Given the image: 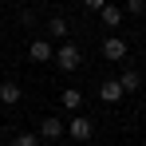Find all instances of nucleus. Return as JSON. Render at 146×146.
Here are the masks:
<instances>
[{
  "mask_svg": "<svg viewBox=\"0 0 146 146\" xmlns=\"http://www.w3.org/2000/svg\"><path fill=\"white\" fill-rule=\"evenodd\" d=\"M51 59H55V67H59V71H75V67L83 63V51H79V44H59Z\"/></svg>",
  "mask_w": 146,
  "mask_h": 146,
  "instance_id": "obj_1",
  "label": "nucleus"
},
{
  "mask_svg": "<svg viewBox=\"0 0 146 146\" xmlns=\"http://www.w3.org/2000/svg\"><path fill=\"white\" fill-rule=\"evenodd\" d=\"M103 59L122 63V59H126V40H122V36H107V40H103Z\"/></svg>",
  "mask_w": 146,
  "mask_h": 146,
  "instance_id": "obj_2",
  "label": "nucleus"
},
{
  "mask_svg": "<svg viewBox=\"0 0 146 146\" xmlns=\"http://www.w3.org/2000/svg\"><path fill=\"white\" fill-rule=\"evenodd\" d=\"M63 126H67L71 142H87V138H91V130H95V126H91V119H83V115H75V119L63 122Z\"/></svg>",
  "mask_w": 146,
  "mask_h": 146,
  "instance_id": "obj_3",
  "label": "nucleus"
},
{
  "mask_svg": "<svg viewBox=\"0 0 146 146\" xmlns=\"http://www.w3.org/2000/svg\"><path fill=\"white\" fill-rule=\"evenodd\" d=\"M51 55H55V44H48V40H32L28 44V59L32 63H48Z\"/></svg>",
  "mask_w": 146,
  "mask_h": 146,
  "instance_id": "obj_4",
  "label": "nucleus"
},
{
  "mask_svg": "<svg viewBox=\"0 0 146 146\" xmlns=\"http://www.w3.org/2000/svg\"><path fill=\"white\" fill-rule=\"evenodd\" d=\"M63 134H67V126H63V119H55V115H48V119L40 122V138H63Z\"/></svg>",
  "mask_w": 146,
  "mask_h": 146,
  "instance_id": "obj_5",
  "label": "nucleus"
},
{
  "mask_svg": "<svg viewBox=\"0 0 146 146\" xmlns=\"http://www.w3.org/2000/svg\"><path fill=\"white\" fill-rule=\"evenodd\" d=\"M122 95H126V91L119 87V79H103V83H99V99H103V103H119Z\"/></svg>",
  "mask_w": 146,
  "mask_h": 146,
  "instance_id": "obj_6",
  "label": "nucleus"
},
{
  "mask_svg": "<svg viewBox=\"0 0 146 146\" xmlns=\"http://www.w3.org/2000/svg\"><path fill=\"white\" fill-rule=\"evenodd\" d=\"M0 103H4V107H16V103H20V83L4 79V83H0Z\"/></svg>",
  "mask_w": 146,
  "mask_h": 146,
  "instance_id": "obj_7",
  "label": "nucleus"
},
{
  "mask_svg": "<svg viewBox=\"0 0 146 146\" xmlns=\"http://www.w3.org/2000/svg\"><path fill=\"white\" fill-rule=\"evenodd\" d=\"M99 16H103V24H107V28H119V24H122V8H115V4H103Z\"/></svg>",
  "mask_w": 146,
  "mask_h": 146,
  "instance_id": "obj_8",
  "label": "nucleus"
},
{
  "mask_svg": "<svg viewBox=\"0 0 146 146\" xmlns=\"http://www.w3.org/2000/svg\"><path fill=\"white\" fill-rule=\"evenodd\" d=\"M48 36L51 40H67V20H63V16H51L48 20Z\"/></svg>",
  "mask_w": 146,
  "mask_h": 146,
  "instance_id": "obj_9",
  "label": "nucleus"
},
{
  "mask_svg": "<svg viewBox=\"0 0 146 146\" xmlns=\"http://www.w3.org/2000/svg\"><path fill=\"white\" fill-rule=\"evenodd\" d=\"M119 87H122V91H138V87H142V75H138V71H122L119 75Z\"/></svg>",
  "mask_w": 146,
  "mask_h": 146,
  "instance_id": "obj_10",
  "label": "nucleus"
},
{
  "mask_svg": "<svg viewBox=\"0 0 146 146\" xmlns=\"http://www.w3.org/2000/svg\"><path fill=\"white\" fill-rule=\"evenodd\" d=\"M59 103H63V107H67V111H79V107H83V95H79V91H75V87H67V91H63V95H59Z\"/></svg>",
  "mask_w": 146,
  "mask_h": 146,
  "instance_id": "obj_11",
  "label": "nucleus"
},
{
  "mask_svg": "<svg viewBox=\"0 0 146 146\" xmlns=\"http://www.w3.org/2000/svg\"><path fill=\"white\" fill-rule=\"evenodd\" d=\"M8 146H40V134H32V130H20L16 138H8Z\"/></svg>",
  "mask_w": 146,
  "mask_h": 146,
  "instance_id": "obj_12",
  "label": "nucleus"
},
{
  "mask_svg": "<svg viewBox=\"0 0 146 146\" xmlns=\"http://www.w3.org/2000/svg\"><path fill=\"white\" fill-rule=\"evenodd\" d=\"M122 12H146V0H126V8Z\"/></svg>",
  "mask_w": 146,
  "mask_h": 146,
  "instance_id": "obj_13",
  "label": "nucleus"
},
{
  "mask_svg": "<svg viewBox=\"0 0 146 146\" xmlns=\"http://www.w3.org/2000/svg\"><path fill=\"white\" fill-rule=\"evenodd\" d=\"M103 4H107V0H83V8H91V12H99Z\"/></svg>",
  "mask_w": 146,
  "mask_h": 146,
  "instance_id": "obj_14",
  "label": "nucleus"
},
{
  "mask_svg": "<svg viewBox=\"0 0 146 146\" xmlns=\"http://www.w3.org/2000/svg\"><path fill=\"white\" fill-rule=\"evenodd\" d=\"M28 4H40V0H28Z\"/></svg>",
  "mask_w": 146,
  "mask_h": 146,
  "instance_id": "obj_15",
  "label": "nucleus"
},
{
  "mask_svg": "<svg viewBox=\"0 0 146 146\" xmlns=\"http://www.w3.org/2000/svg\"><path fill=\"white\" fill-rule=\"evenodd\" d=\"M0 146H4V142H0Z\"/></svg>",
  "mask_w": 146,
  "mask_h": 146,
  "instance_id": "obj_16",
  "label": "nucleus"
}]
</instances>
